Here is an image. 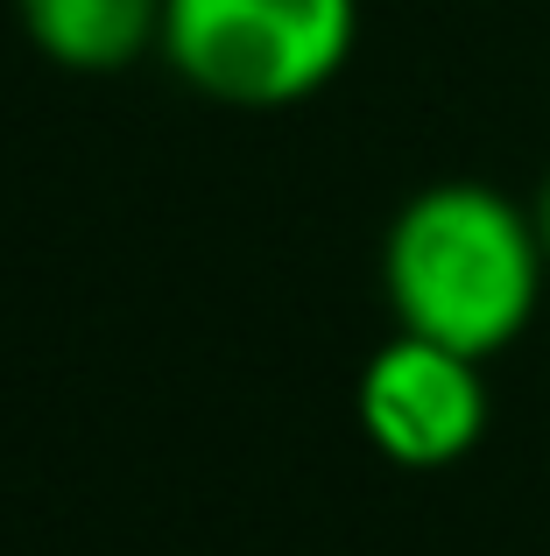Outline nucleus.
I'll return each instance as SVG.
<instances>
[{
  "label": "nucleus",
  "mask_w": 550,
  "mask_h": 556,
  "mask_svg": "<svg viewBox=\"0 0 550 556\" xmlns=\"http://www.w3.org/2000/svg\"><path fill=\"white\" fill-rule=\"evenodd\" d=\"M550 282L529 204L509 190L445 177L424 184L382 232V296L396 331L495 359L529 331Z\"/></svg>",
  "instance_id": "f257e3e1"
},
{
  "label": "nucleus",
  "mask_w": 550,
  "mask_h": 556,
  "mask_svg": "<svg viewBox=\"0 0 550 556\" xmlns=\"http://www.w3.org/2000/svg\"><path fill=\"white\" fill-rule=\"evenodd\" d=\"M360 42V0H163V64L240 113L317 99Z\"/></svg>",
  "instance_id": "f03ea898"
},
{
  "label": "nucleus",
  "mask_w": 550,
  "mask_h": 556,
  "mask_svg": "<svg viewBox=\"0 0 550 556\" xmlns=\"http://www.w3.org/2000/svg\"><path fill=\"white\" fill-rule=\"evenodd\" d=\"M353 416L388 465H402V472H445V465L473 458L487 422H495L487 359L452 353L438 339H416V331H396L360 367Z\"/></svg>",
  "instance_id": "7ed1b4c3"
},
{
  "label": "nucleus",
  "mask_w": 550,
  "mask_h": 556,
  "mask_svg": "<svg viewBox=\"0 0 550 556\" xmlns=\"http://www.w3.org/2000/svg\"><path fill=\"white\" fill-rule=\"evenodd\" d=\"M14 22L71 78H113L163 50V0H14Z\"/></svg>",
  "instance_id": "20e7f679"
},
{
  "label": "nucleus",
  "mask_w": 550,
  "mask_h": 556,
  "mask_svg": "<svg viewBox=\"0 0 550 556\" xmlns=\"http://www.w3.org/2000/svg\"><path fill=\"white\" fill-rule=\"evenodd\" d=\"M529 218H537V240H543V261H550V169H543L537 198H529Z\"/></svg>",
  "instance_id": "39448f33"
}]
</instances>
